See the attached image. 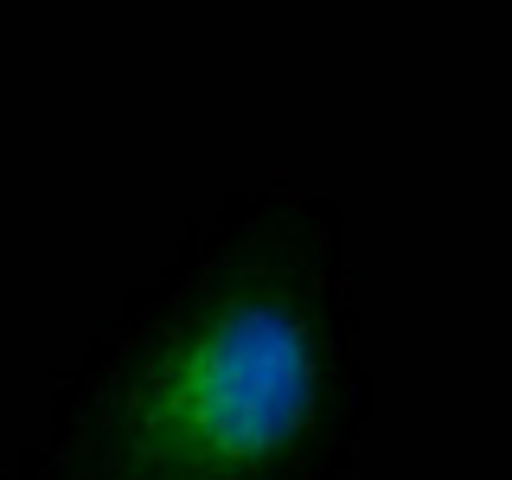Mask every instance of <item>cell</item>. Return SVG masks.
Listing matches in <instances>:
<instances>
[{"label":"cell","mask_w":512,"mask_h":480,"mask_svg":"<svg viewBox=\"0 0 512 480\" xmlns=\"http://www.w3.org/2000/svg\"><path fill=\"white\" fill-rule=\"evenodd\" d=\"M333 352L295 282L218 276L148 327L71 442L77 480H276L327 416Z\"/></svg>","instance_id":"6da1fadb"}]
</instances>
